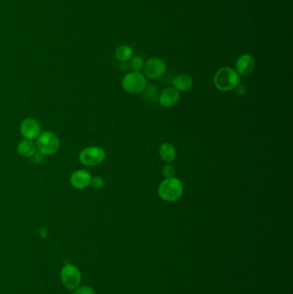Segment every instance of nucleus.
I'll return each mask as SVG.
<instances>
[{
    "mask_svg": "<svg viewBox=\"0 0 293 294\" xmlns=\"http://www.w3.org/2000/svg\"><path fill=\"white\" fill-rule=\"evenodd\" d=\"M120 69L122 70H128L129 69L128 64H126V62H122V66H120Z\"/></svg>",
    "mask_w": 293,
    "mask_h": 294,
    "instance_id": "obj_22",
    "label": "nucleus"
},
{
    "mask_svg": "<svg viewBox=\"0 0 293 294\" xmlns=\"http://www.w3.org/2000/svg\"><path fill=\"white\" fill-rule=\"evenodd\" d=\"M104 179L100 176L92 178V182H90L92 187L95 190H101L102 188L104 187Z\"/></svg>",
    "mask_w": 293,
    "mask_h": 294,
    "instance_id": "obj_18",
    "label": "nucleus"
},
{
    "mask_svg": "<svg viewBox=\"0 0 293 294\" xmlns=\"http://www.w3.org/2000/svg\"><path fill=\"white\" fill-rule=\"evenodd\" d=\"M106 154L101 147H86L80 154V161L86 166H96L104 162Z\"/></svg>",
    "mask_w": 293,
    "mask_h": 294,
    "instance_id": "obj_5",
    "label": "nucleus"
},
{
    "mask_svg": "<svg viewBox=\"0 0 293 294\" xmlns=\"http://www.w3.org/2000/svg\"><path fill=\"white\" fill-rule=\"evenodd\" d=\"M36 140V149L43 156L54 155L60 149V138L54 132H42Z\"/></svg>",
    "mask_w": 293,
    "mask_h": 294,
    "instance_id": "obj_3",
    "label": "nucleus"
},
{
    "mask_svg": "<svg viewBox=\"0 0 293 294\" xmlns=\"http://www.w3.org/2000/svg\"><path fill=\"white\" fill-rule=\"evenodd\" d=\"M19 155L24 158H31L36 154V146L32 140H22L16 147Z\"/></svg>",
    "mask_w": 293,
    "mask_h": 294,
    "instance_id": "obj_13",
    "label": "nucleus"
},
{
    "mask_svg": "<svg viewBox=\"0 0 293 294\" xmlns=\"http://www.w3.org/2000/svg\"><path fill=\"white\" fill-rule=\"evenodd\" d=\"M116 56L118 60L120 62H126L132 56V49L128 45H122L116 50Z\"/></svg>",
    "mask_w": 293,
    "mask_h": 294,
    "instance_id": "obj_15",
    "label": "nucleus"
},
{
    "mask_svg": "<svg viewBox=\"0 0 293 294\" xmlns=\"http://www.w3.org/2000/svg\"><path fill=\"white\" fill-rule=\"evenodd\" d=\"M143 92H144V98L148 99L149 101H155L156 99L158 100V90L156 87L153 86V84H149V86L147 84Z\"/></svg>",
    "mask_w": 293,
    "mask_h": 294,
    "instance_id": "obj_16",
    "label": "nucleus"
},
{
    "mask_svg": "<svg viewBox=\"0 0 293 294\" xmlns=\"http://www.w3.org/2000/svg\"><path fill=\"white\" fill-rule=\"evenodd\" d=\"M22 136L28 140H36L42 134V126L37 120L34 118H26L20 125Z\"/></svg>",
    "mask_w": 293,
    "mask_h": 294,
    "instance_id": "obj_7",
    "label": "nucleus"
},
{
    "mask_svg": "<svg viewBox=\"0 0 293 294\" xmlns=\"http://www.w3.org/2000/svg\"><path fill=\"white\" fill-rule=\"evenodd\" d=\"M214 84L220 92H230L239 84V75L230 68H223L214 76Z\"/></svg>",
    "mask_w": 293,
    "mask_h": 294,
    "instance_id": "obj_2",
    "label": "nucleus"
},
{
    "mask_svg": "<svg viewBox=\"0 0 293 294\" xmlns=\"http://www.w3.org/2000/svg\"><path fill=\"white\" fill-rule=\"evenodd\" d=\"M62 279L66 288L74 290L80 286L81 274L76 266L72 264H66L62 268Z\"/></svg>",
    "mask_w": 293,
    "mask_h": 294,
    "instance_id": "obj_8",
    "label": "nucleus"
},
{
    "mask_svg": "<svg viewBox=\"0 0 293 294\" xmlns=\"http://www.w3.org/2000/svg\"><path fill=\"white\" fill-rule=\"evenodd\" d=\"M235 90L236 94L238 96H244L246 94V88L242 84H238V86H236L234 89Z\"/></svg>",
    "mask_w": 293,
    "mask_h": 294,
    "instance_id": "obj_21",
    "label": "nucleus"
},
{
    "mask_svg": "<svg viewBox=\"0 0 293 294\" xmlns=\"http://www.w3.org/2000/svg\"><path fill=\"white\" fill-rule=\"evenodd\" d=\"M122 86L124 90L129 94H140L147 86V78L140 72H132L124 76Z\"/></svg>",
    "mask_w": 293,
    "mask_h": 294,
    "instance_id": "obj_4",
    "label": "nucleus"
},
{
    "mask_svg": "<svg viewBox=\"0 0 293 294\" xmlns=\"http://www.w3.org/2000/svg\"><path fill=\"white\" fill-rule=\"evenodd\" d=\"M176 173V170L172 166H165L162 168V175L166 178H173Z\"/></svg>",
    "mask_w": 293,
    "mask_h": 294,
    "instance_id": "obj_19",
    "label": "nucleus"
},
{
    "mask_svg": "<svg viewBox=\"0 0 293 294\" xmlns=\"http://www.w3.org/2000/svg\"><path fill=\"white\" fill-rule=\"evenodd\" d=\"M184 193V184L180 179L166 178L159 185L158 194L161 199L168 202H174L180 199Z\"/></svg>",
    "mask_w": 293,
    "mask_h": 294,
    "instance_id": "obj_1",
    "label": "nucleus"
},
{
    "mask_svg": "<svg viewBox=\"0 0 293 294\" xmlns=\"http://www.w3.org/2000/svg\"><path fill=\"white\" fill-rule=\"evenodd\" d=\"M74 294H95V292L90 286H84L76 289Z\"/></svg>",
    "mask_w": 293,
    "mask_h": 294,
    "instance_id": "obj_20",
    "label": "nucleus"
},
{
    "mask_svg": "<svg viewBox=\"0 0 293 294\" xmlns=\"http://www.w3.org/2000/svg\"><path fill=\"white\" fill-rule=\"evenodd\" d=\"M180 100V92L174 87L164 90L158 96L159 104L164 108H170L176 104Z\"/></svg>",
    "mask_w": 293,
    "mask_h": 294,
    "instance_id": "obj_11",
    "label": "nucleus"
},
{
    "mask_svg": "<svg viewBox=\"0 0 293 294\" xmlns=\"http://www.w3.org/2000/svg\"><path fill=\"white\" fill-rule=\"evenodd\" d=\"M143 58L140 57V56H136L134 58H132L129 66L131 68L132 70L134 72H140L144 68Z\"/></svg>",
    "mask_w": 293,
    "mask_h": 294,
    "instance_id": "obj_17",
    "label": "nucleus"
},
{
    "mask_svg": "<svg viewBox=\"0 0 293 294\" xmlns=\"http://www.w3.org/2000/svg\"><path fill=\"white\" fill-rule=\"evenodd\" d=\"M159 155L162 161L166 162H173L176 156V150L173 144L164 143L161 144L159 148Z\"/></svg>",
    "mask_w": 293,
    "mask_h": 294,
    "instance_id": "obj_14",
    "label": "nucleus"
},
{
    "mask_svg": "<svg viewBox=\"0 0 293 294\" xmlns=\"http://www.w3.org/2000/svg\"><path fill=\"white\" fill-rule=\"evenodd\" d=\"M173 86L174 89L178 90L179 92H188L192 88V78L188 74H180L178 77L174 78Z\"/></svg>",
    "mask_w": 293,
    "mask_h": 294,
    "instance_id": "obj_12",
    "label": "nucleus"
},
{
    "mask_svg": "<svg viewBox=\"0 0 293 294\" xmlns=\"http://www.w3.org/2000/svg\"><path fill=\"white\" fill-rule=\"evenodd\" d=\"M167 70V66L162 58L153 57L144 64L143 72L144 77L149 80H159L164 75Z\"/></svg>",
    "mask_w": 293,
    "mask_h": 294,
    "instance_id": "obj_6",
    "label": "nucleus"
},
{
    "mask_svg": "<svg viewBox=\"0 0 293 294\" xmlns=\"http://www.w3.org/2000/svg\"><path fill=\"white\" fill-rule=\"evenodd\" d=\"M92 179V175L89 172L86 170H78L70 175V184L74 188L82 190L89 187Z\"/></svg>",
    "mask_w": 293,
    "mask_h": 294,
    "instance_id": "obj_10",
    "label": "nucleus"
},
{
    "mask_svg": "<svg viewBox=\"0 0 293 294\" xmlns=\"http://www.w3.org/2000/svg\"><path fill=\"white\" fill-rule=\"evenodd\" d=\"M256 68V60L253 56L248 54H242L236 62V72L242 76H248L253 72Z\"/></svg>",
    "mask_w": 293,
    "mask_h": 294,
    "instance_id": "obj_9",
    "label": "nucleus"
}]
</instances>
